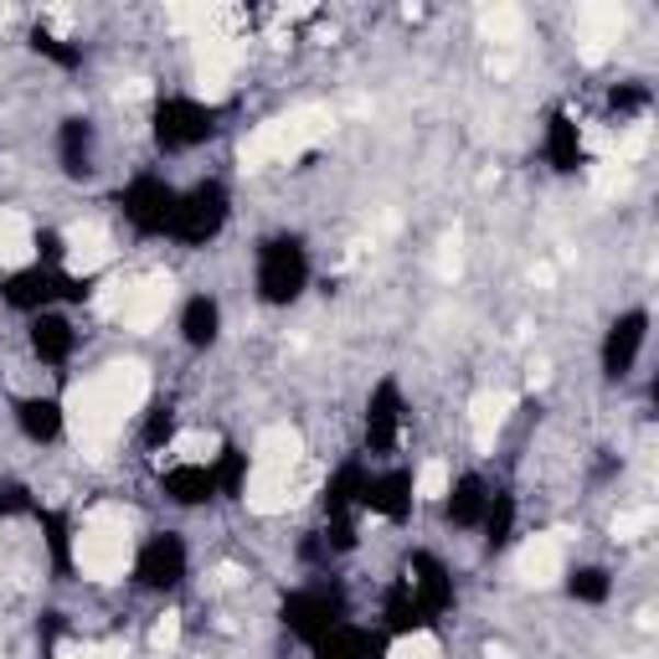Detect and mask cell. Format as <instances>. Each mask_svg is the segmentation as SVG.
Instances as JSON below:
<instances>
[{
    "mask_svg": "<svg viewBox=\"0 0 659 659\" xmlns=\"http://www.w3.org/2000/svg\"><path fill=\"white\" fill-rule=\"evenodd\" d=\"M57 659H83V649H78V644H63V649H57Z\"/></svg>",
    "mask_w": 659,
    "mask_h": 659,
    "instance_id": "484cf974",
    "label": "cell"
},
{
    "mask_svg": "<svg viewBox=\"0 0 659 659\" xmlns=\"http://www.w3.org/2000/svg\"><path fill=\"white\" fill-rule=\"evenodd\" d=\"M443 490H448V464H423V474H418V500H443Z\"/></svg>",
    "mask_w": 659,
    "mask_h": 659,
    "instance_id": "d6986e66",
    "label": "cell"
},
{
    "mask_svg": "<svg viewBox=\"0 0 659 659\" xmlns=\"http://www.w3.org/2000/svg\"><path fill=\"white\" fill-rule=\"evenodd\" d=\"M83 659H129V649L118 639H103V644H83Z\"/></svg>",
    "mask_w": 659,
    "mask_h": 659,
    "instance_id": "7402d4cb",
    "label": "cell"
},
{
    "mask_svg": "<svg viewBox=\"0 0 659 659\" xmlns=\"http://www.w3.org/2000/svg\"><path fill=\"white\" fill-rule=\"evenodd\" d=\"M237 63H242V42L237 36H196V78H191V88H196V99L217 103L232 93V72Z\"/></svg>",
    "mask_w": 659,
    "mask_h": 659,
    "instance_id": "277c9868",
    "label": "cell"
},
{
    "mask_svg": "<svg viewBox=\"0 0 659 659\" xmlns=\"http://www.w3.org/2000/svg\"><path fill=\"white\" fill-rule=\"evenodd\" d=\"M391 659H443V649L433 634H402L391 644Z\"/></svg>",
    "mask_w": 659,
    "mask_h": 659,
    "instance_id": "ac0fdd59",
    "label": "cell"
},
{
    "mask_svg": "<svg viewBox=\"0 0 659 659\" xmlns=\"http://www.w3.org/2000/svg\"><path fill=\"white\" fill-rule=\"evenodd\" d=\"M624 26H628V11L613 5V0H588V5H577V42H582V57H588V63H603L609 47L624 36Z\"/></svg>",
    "mask_w": 659,
    "mask_h": 659,
    "instance_id": "5b68a950",
    "label": "cell"
},
{
    "mask_svg": "<svg viewBox=\"0 0 659 659\" xmlns=\"http://www.w3.org/2000/svg\"><path fill=\"white\" fill-rule=\"evenodd\" d=\"M36 258V242H32V221L21 212H0V263L5 269H26Z\"/></svg>",
    "mask_w": 659,
    "mask_h": 659,
    "instance_id": "7c38bea8",
    "label": "cell"
},
{
    "mask_svg": "<svg viewBox=\"0 0 659 659\" xmlns=\"http://www.w3.org/2000/svg\"><path fill=\"white\" fill-rule=\"evenodd\" d=\"M109 258H114V237L103 232L99 221H78V227H68V273L88 279V273H99Z\"/></svg>",
    "mask_w": 659,
    "mask_h": 659,
    "instance_id": "30bf717a",
    "label": "cell"
},
{
    "mask_svg": "<svg viewBox=\"0 0 659 659\" xmlns=\"http://www.w3.org/2000/svg\"><path fill=\"white\" fill-rule=\"evenodd\" d=\"M515 577L525 588H552L561 577V531H542L515 552Z\"/></svg>",
    "mask_w": 659,
    "mask_h": 659,
    "instance_id": "52a82bcc",
    "label": "cell"
},
{
    "mask_svg": "<svg viewBox=\"0 0 659 659\" xmlns=\"http://www.w3.org/2000/svg\"><path fill=\"white\" fill-rule=\"evenodd\" d=\"M11 21H16V5H0V32H5Z\"/></svg>",
    "mask_w": 659,
    "mask_h": 659,
    "instance_id": "4316f807",
    "label": "cell"
},
{
    "mask_svg": "<svg viewBox=\"0 0 659 659\" xmlns=\"http://www.w3.org/2000/svg\"><path fill=\"white\" fill-rule=\"evenodd\" d=\"M72 561L78 572L93 582H118L135 561V542H129V510L118 505H99L88 510L83 531L72 536Z\"/></svg>",
    "mask_w": 659,
    "mask_h": 659,
    "instance_id": "3957f363",
    "label": "cell"
},
{
    "mask_svg": "<svg viewBox=\"0 0 659 659\" xmlns=\"http://www.w3.org/2000/svg\"><path fill=\"white\" fill-rule=\"evenodd\" d=\"M628 186H634V170L618 166V160H603L592 170V196H624Z\"/></svg>",
    "mask_w": 659,
    "mask_h": 659,
    "instance_id": "2e32d148",
    "label": "cell"
},
{
    "mask_svg": "<svg viewBox=\"0 0 659 659\" xmlns=\"http://www.w3.org/2000/svg\"><path fill=\"white\" fill-rule=\"evenodd\" d=\"M510 412H515V391L495 387V391H479L469 402V428H474V448L479 454H490L495 439H500V428L510 423Z\"/></svg>",
    "mask_w": 659,
    "mask_h": 659,
    "instance_id": "9c48e42d",
    "label": "cell"
},
{
    "mask_svg": "<svg viewBox=\"0 0 659 659\" xmlns=\"http://www.w3.org/2000/svg\"><path fill=\"white\" fill-rule=\"evenodd\" d=\"M330 129H336V114H330L325 103H305V109H288V114L258 124L253 135L242 139L237 160H242V170L288 166V160H299L305 150H315Z\"/></svg>",
    "mask_w": 659,
    "mask_h": 659,
    "instance_id": "7a4b0ae2",
    "label": "cell"
},
{
    "mask_svg": "<svg viewBox=\"0 0 659 659\" xmlns=\"http://www.w3.org/2000/svg\"><path fill=\"white\" fill-rule=\"evenodd\" d=\"M490 72H495V78H505V72H515V57H510V52H495V57H490Z\"/></svg>",
    "mask_w": 659,
    "mask_h": 659,
    "instance_id": "603a6c76",
    "label": "cell"
},
{
    "mask_svg": "<svg viewBox=\"0 0 659 659\" xmlns=\"http://www.w3.org/2000/svg\"><path fill=\"white\" fill-rule=\"evenodd\" d=\"M145 397H150V372H145L139 361H114V366L93 372L88 382H78V387L68 391V402H63L72 443L88 448V454H103V448L124 433V423L145 407Z\"/></svg>",
    "mask_w": 659,
    "mask_h": 659,
    "instance_id": "6da1fadb",
    "label": "cell"
},
{
    "mask_svg": "<svg viewBox=\"0 0 659 659\" xmlns=\"http://www.w3.org/2000/svg\"><path fill=\"white\" fill-rule=\"evenodd\" d=\"M217 448H221L217 433L191 428V433H181V439L170 443V458H175V464H196V469H202V464H212V458H217Z\"/></svg>",
    "mask_w": 659,
    "mask_h": 659,
    "instance_id": "9a60e30c",
    "label": "cell"
},
{
    "mask_svg": "<svg viewBox=\"0 0 659 659\" xmlns=\"http://www.w3.org/2000/svg\"><path fill=\"white\" fill-rule=\"evenodd\" d=\"M644 531H655V505L618 510V521H613V536H618V542H639Z\"/></svg>",
    "mask_w": 659,
    "mask_h": 659,
    "instance_id": "e0dca14e",
    "label": "cell"
},
{
    "mask_svg": "<svg viewBox=\"0 0 659 659\" xmlns=\"http://www.w3.org/2000/svg\"><path fill=\"white\" fill-rule=\"evenodd\" d=\"M531 279H536V284H552V279H557V269H552V263H536V269H531Z\"/></svg>",
    "mask_w": 659,
    "mask_h": 659,
    "instance_id": "d4e9b609",
    "label": "cell"
},
{
    "mask_svg": "<svg viewBox=\"0 0 659 659\" xmlns=\"http://www.w3.org/2000/svg\"><path fill=\"white\" fill-rule=\"evenodd\" d=\"M166 16H170V26H175V32L212 36L217 26H232L237 11H227V5H170Z\"/></svg>",
    "mask_w": 659,
    "mask_h": 659,
    "instance_id": "4fadbf2b",
    "label": "cell"
},
{
    "mask_svg": "<svg viewBox=\"0 0 659 659\" xmlns=\"http://www.w3.org/2000/svg\"><path fill=\"white\" fill-rule=\"evenodd\" d=\"M521 11L515 5H485L479 11V32H485V42H495V47H515L521 42Z\"/></svg>",
    "mask_w": 659,
    "mask_h": 659,
    "instance_id": "5bb4252c",
    "label": "cell"
},
{
    "mask_svg": "<svg viewBox=\"0 0 659 659\" xmlns=\"http://www.w3.org/2000/svg\"><path fill=\"white\" fill-rule=\"evenodd\" d=\"M248 510L253 515H279V510L294 505V474H279V469H253L248 474Z\"/></svg>",
    "mask_w": 659,
    "mask_h": 659,
    "instance_id": "8fae6325",
    "label": "cell"
},
{
    "mask_svg": "<svg viewBox=\"0 0 659 659\" xmlns=\"http://www.w3.org/2000/svg\"><path fill=\"white\" fill-rule=\"evenodd\" d=\"M47 21H52V26H57V32H68V26H72V16H68V11H63V5H47Z\"/></svg>",
    "mask_w": 659,
    "mask_h": 659,
    "instance_id": "cb8c5ba5",
    "label": "cell"
},
{
    "mask_svg": "<svg viewBox=\"0 0 659 659\" xmlns=\"http://www.w3.org/2000/svg\"><path fill=\"white\" fill-rule=\"evenodd\" d=\"M464 273V237H443V248H439V279H458Z\"/></svg>",
    "mask_w": 659,
    "mask_h": 659,
    "instance_id": "ffe728a7",
    "label": "cell"
},
{
    "mask_svg": "<svg viewBox=\"0 0 659 659\" xmlns=\"http://www.w3.org/2000/svg\"><path fill=\"white\" fill-rule=\"evenodd\" d=\"M170 305H175V279L170 273H145L129 288V305L118 309V325L124 330H155L170 315Z\"/></svg>",
    "mask_w": 659,
    "mask_h": 659,
    "instance_id": "8992f818",
    "label": "cell"
},
{
    "mask_svg": "<svg viewBox=\"0 0 659 659\" xmlns=\"http://www.w3.org/2000/svg\"><path fill=\"white\" fill-rule=\"evenodd\" d=\"M181 644V613H160L155 624V649H175Z\"/></svg>",
    "mask_w": 659,
    "mask_h": 659,
    "instance_id": "44dd1931",
    "label": "cell"
},
{
    "mask_svg": "<svg viewBox=\"0 0 659 659\" xmlns=\"http://www.w3.org/2000/svg\"><path fill=\"white\" fill-rule=\"evenodd\" d=\"M305 464V433L288 423H273L258 433L253 443V469H279V474H294Z\"/></svg>",
    "mask_w": 659,
    "mask_h": 659,
    "instance_id": "ba28073f",
    "label": "cell"
}]
</instances>
